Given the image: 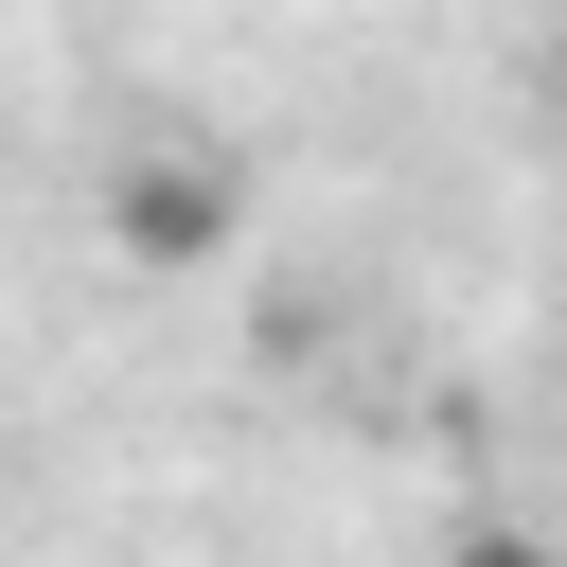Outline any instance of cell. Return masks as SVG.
<instances>
[{
    "label": "cell",
    "instance_id": "cell-1",
    "mask_svg": "<svg viewBox=\"0 0 567 567\" xmlns=\"http://www.w3.org/2000/svg\"><path fill=\"white\" fill-rule=\"evenodd\" d=\"M106 230H124L142 266H213V248H230V177L159 142V159H124V177H106Z\"/></svg>",
    "mask_w": 567,
    "mask_h": 567
},
{
    "label": "cell",
    "instance_id": "cell-2",
    "mask_svg": "<svg viewBox=\"0 0 567 567\" xmlns=\"http://www.w3.org/2000/svg\"><path fill=\"white\" fill-rule=\"evenodd\" d=\"M443 567H549V549H514V532H478V549H443Z\"/></svg>",
    "mask_w": 567,
    "mask_h": 567
}]
</instances>
